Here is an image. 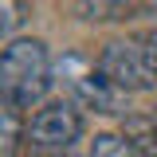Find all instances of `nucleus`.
<instances>
[{
  "instance_id": "5",
  "label": "nucleus",
  "mask_w": 157,
  "mask_h": 157,
  "mask_svg": "<svg viewBox=\"0 0 157 157\" xmlns=\"http://www.w3.org/2000/svg\"><path fill=\"white\" fill-rule=\"evenodd\" d=\"M122 137L130 141L137 157H157V110L153 114H130L122 126Z\"/></svg>"
},
{
  "instance_id": "1",
  "label": "nucleus",
  "mask_w": 157,
  "mask_h": 157,
  "mask_svg": "<svg viewBox=\"0 0 157 157\" xmlns=\"http://www.w3.org/2000/svg\"><path fill=\"white\" fill-rule=\"evenodd\" d=\"M51 82V55L43 39L20 36L0 51V98H8L12 106H36Z\"/></svg>"
},
{
  "instance_id": "9",
  "label": "nucleus",
  "mask_w": 157,
  "mask_h": 157,
  "mask_svg": "<svg viewBox=\"0 0 157 157\" xmlns=\"http://www.w3.org/2000/svg\"><path fill=\"white\" fill-rule=\"evenodd\" d=\"M137 43H141L145 71H149V78H153V90H157V32H141V36H137Z\"/></svg>"
},
{
  "instance_id": "8",
  "label": "nucleus",
  "mask_w": 157,
  "mask_h": 157,
  "mask_svg": "<svg viewBox=\"0 0 157 157\" xmlns=\"http://www.w3.org/2000/svg\"><path fill=\"white\" fill-rule=\"evenodd\" d=\"M86 157H137V153L130 149V141L122 134H98L90 141V153Z\"/></svg>"
},
{
  "instance_id": "6",
  "label": "nucleus",
  "mask_w": 157,
  "mask_h": 157,
  "mask_svg": "<svg viewBox=\"0 0 157 157\" xmlns=\"http://www.w3.org/2000/svg\"><path fill=\"white\" fill-rule=\"evenodd\" d=\"M20 141V114L8 98H0V157H12Z\"/></svg>"
},
{
  "instance_id": "2",
  "label": "nucleus",
  "mask_w": 157,
  "mask_h": 157,
  "mask_svg": "<svg viewBox=\"0 0 157 157\" xmlns=\"http://www.w3.org/2000/svg\"><path fill=\"white\" fill-rule=\"evenodd\" d=\"M55 67H59L63 86L71 90V98H75L78 106H86V110H94V114H122L126 90H118L94 63H86L82 55H63Z\"/></svg>"
},
{
  "instance_id": "7",
  "label": "nucleus",
  "mask_w": 157,
  "mask_h": 157,
  "mask_svg": "<svg viewBox=\"0 0 157 157\" xmlns=\"http://www.w3.org/2000/svg\"><path fill=\"white\" fill-rule=\"evenodd\" d=\"M28 20V0H0V39L16 36Z\"/></svg>"
},
{
  "instance_id": "4",
  "label": "nucleus",
  "mask_w": 157,
  "mask_h": 157,
  "mask_svg": "<svg viewBox=\"0 0 157 157\" xmlns=\"http://www.w3.org/2000/svg\"><path fill=\"white\" fill-rule=\"evenodd\" d=\"M98 71L110 78L118 90H126V94H134V90H153V78L145 71V55H141L137 36L106 43V47H102V59H98Z\"/></svg>"
},
{
  "instance_id": "3",
  "label": "nucleus",
  "mask_w": 157,
  "mask_h": 157,
  "mask_svg": "<svg viewBox=\"0 0 157 157\" xmlns=\"http://www.w3.org/2000/svg\"><path fill=\"white\" fill-rule=\"evenodd\" d=\"M82 134V114L75 110V102L67 98H55L47 102L43 110H36V118L28 122V141L43 149V153H63L71 149Z\"/></svg>"
}]
</instances>
